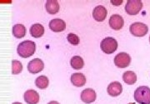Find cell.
Masks as SVG:
<instances>
[{
    "mask_svg": "<svg viewBox=\"0 0 150 104\" xmlns=\"http://www.w3.org/2000/svg\"><path fill=\"white\" fill-rule=\"evenodd\" d=\"M96 93L92 88H86L81 93V100L85 103H92L96 100Z\"/></svg>",
    "mask_w": 150,
    "mask_h": 104,
    "instance_id": "ba28073f",
    "label": "cell"
},
{
    "mask_svg": "<svg viewBox=\"0 0 150 104\" xmlns=\"http://www.w3.org/2000/svg\"><path fill=\"white\" fill-rule=\"evenodd\" d=\"M123 79L125 83L133 85L137 81V75L133 71H127L123 73Z\"/></svg>",
    "mask_w": 150,
    "mask_h": 104,
    "instance_id": "ac0fdd59",
    "label": "cell"
},
{
    "mask_svg": "<svg viewBox=\"0 0 150 104\" xmlns=\"http://www.w3.org/2000/svg\"><path fill=\"white\" fill-rule=\"evenodd\" d=\"M111 3L114 5H121L123 4V1H117V2L116 1H111Z\"/></svg>",
    "mask_w": 150,
    "mask_h": 104,
    "instance_id": "603a6c76",
    "label": "cell"
},
{
    "mask_svg": "<svg viewBox=\"0 0 150 104\" xmlns=\"http://www.w3.org/2000/svg\"><path fill=\"white\" fill-rule=\"evenodd\" d=\"M13 34L16 39L23 38L26 34V28L24 27V25H23L21 23L15 24L13 27Z\"/></svg>",
    "mask_w": 150,
    "mask_h": 104,
    "instance_id": "e0dca14e",
    "label": "cell"
},
{
    "mask_svg": "<svg viewBox=\"0 0 150 104\" xmlns=\"http://www.w3.org/2000/svg\"><path fill=\"white\" fill-rule=\"evenodd\" d=\"M48 104H60V103H58L57 101H51V102H49Z\"/></svg>",
    "mask_w": 150,
    "mask_h": 104,
    "instance_id": "cb8c5ba5",
    "label": "cell"
},
{
    "mask_svg": "<svg viewBox=\"0 0 150 104\" xmlns=\"http://www.w3.org/2000/svg\"><path fill=\"white\" fill-rule=\"evenodd\" d=\"M44 68V63L41 59L39 58H34L33 60H31L28 64V70L29 72L36 74L39 72L43 71Z\"/></svg>",
    "mask_w": 150,
    "mask_h": 104,
    "instance_id": "52a82bcc",
    "label": "cell"
},
{
    "mask_svg": "<svg viewBox=\"0 0 150 104\" xmlns=\"http://www.w3.org/2000/svg\"><path fill=\"white\" fill-rule=\"evenodd\" d=\"M130 33L135 37H144L149 32L148 26L143 22H134L130 25L129 27Z\"/></svg>",
    "mask_w": 150,
    "mask_h": 104,
    "instance_id": "277c9868",
    "label": "cell"
},
{
    "mask_svg": "<svg viewBox=\"0 0 150 104\" xmlns=\"http://www.w3.org/2000/svg\"><path fill=\"white\" fill-rule=\"evenodd\" d=\"M68 41L72 45H78L79 44V38L78 37V35H76L74 33H69L67 37Z\"/></svg>",
    "mask_w": 150,
    "mask_h": 104,
    "instance_id": "7402d4cb",
    "label": "cell"
},
{
    "mask_svg": "<svg viewBox=\"0 0 150 104\" xmlns=\"http://www.w3.org/2000/svg\"><path fill=\"white\" fill-rule=\"evenodd\" d=\"M123 18L118 14H113L109 18V25L113 30H120L123 27Z\"/></svg>",
    "mask_w": 150,
    "mask_h": 104,
    "instance_id": "7c38bea8",
    "label": "cell"
},
{
    "mask_svg": "<svg viewBox=\"0 0 150 104\" xmlns=\"http://www.w3.org/2000/svg\"><path fill=\"white\" fill-rule=\"evenodd\" d=\"M23 98L28 104H37L39 102V94L33 89L27 90L24 93Z\"/></svg>",
    "mask_w": 150,
    "mask_h": 104,
    "instance_id": "9c48e42d",
    "label": "cell"
},
{
    "mask_svg": "<svg viewBox=\"0 0 150 104\" xmlns=\"http://www.w3.org/2000/svg\"><path fill=\"white\" fill-rule=\"evenodd\" d=\"M131 63V57L127 53H120L114 58V63L118 67L125 68Z\"/></svg>",
    "mask_w": 150,
    "mask_h": 104,
    "instance_id": "8992f818",
    "label": "cell"
},
{
    "mask_svg": "<svg viewBox=\"0 0 150 104\" xmlns=\"http://www.w3.org/2000/svg\"><path fill=\"white\" fill-rule=\"evenodd\" d=\"M107 13L108 11L105 8V7L102 5H98L93 9V18L98 22H103L106 18Z\"/></svg>",
    "mask_w": 150,
    "mask_h": 104,
    "instance_id": "8fae6325",
    "label": "cell"
},
{
    "mask_svg": "<svg viewBox=\"0 0 150 104\" xmlns=\"http://www.w3.org/2000/svg\"><path fill=\"white\" fill-rule=\"evenodd\" d=\"M43 33H44V27L40 23H35L30 27V34L32 37L35 39H38L42 37Z\"/></svg>",
    "mask_w": 150,
    "mask_h": 104,
    "instance_id": "9a60e30c",
    "label": "cell"
},
{
    "mask_svg": "<svg viewBox=\"0 0 150 104\" xmlns=\"http://www.w3.org/2000/svg\"><path fill=\"white\" fill-rule=\"evenodd\" d=\"M134 99L140 104H150V88L147 86L139 87L134 92Z\"/></svg>",
    "mask_w": 150,
    "mask_h": 104,
    "instance_id": "7a4b0ae2",
    "label": "cell"
},
{
    "mask_svg": "<svg viewBox=\"0 0 150 104\" xmlns=\"http://www.w3.org/2000/svg\"><path fill=\"white\" fill-rule=\"evenodd\" d=\"M48 78L45 76H40V77H38L35 80V84L38 88H40V89H45V88H48Z\"/></svg>",
    "mask_w": 150,
    "mask_h": 104,
    "instance_id": "ffe728a7",
    "label": "cell"
},
{
    "mask_svg": "<svg viewBox=\"0 0 150 104\" xmlns=\"http://www.w3.org/2000/svg\"><path fill=\"white\" fill-rule=\"evenodd\" d=\"M46 10L50 14H55L59 11V4L55 0H48L45 4Z\"/></svg>",
    "mask_w": 150,
    "mask_h": 104,
    "instance_id": "2e32d148",
    "label": "cell"
},
{
    "mask_svg": "<svg viewBox=\"0 0 150 104\" xmlns=\"http://www.w3.org/2000/svg\"><path fill=\"white\" fill-rule=\"evenodd\" d=\"M49 27L54 32H63L66 28V23L60 18H55L50 21Z\"/></svg>",
    "mask_w": 150,
    "mask_h": 104,
    "instance_id": "4fadbf2b",
    "label": "cell"
},
{
    "mask_svg": "<svg viewBox=\"0 0 150 104\" xmlns=\"http://www.w3.org/2000/svg\"><path fill=\"white\" fill-rule=\"evenodd\" d=\"M13 104H22L21 103H13Z\"/></svg>",
    "mask_w": 150,
    "mask_h": 104,
    "instance_id": "d4e9b609",
    "label": "cell"
},
{
    "mask_svg": "<svg viewBox=\"0 0 150 104\" xmlns=\"http://www.w3.org/2000/svg\"><path fill=\"white\" fill-rule=\"evenodd\" d=\"M149 42H150V37H149Z\"/></svg>",
    "mask_w": 150,
    "mask_h": 104,
    "instance_id": "484cf974",
    "label": "cell"
},
{
    "mask_svg": "<svg viewBox=\"0 0 150 104\" xmlns=\"http://www.w3.org/2000/svg\"><path fill=\"white\" fill-rule=\"evenodd\" d=\"M23 71V64L21 62L18 60L12 61V73L17 75Z\"/></svg>",
    "mask_w": 150,
    "mask_h": 104,
    "instance_id": "44dd1931",
    "label": "cell"
},
{
    "mask_svg": "<svg viewBox=\"0 0 150 104\" xmlns=\"http://www.w3.org/2000/svg\"><path fill=\"white\" fill-rule=\"evenodd\" d=\"M71 82L73 83V85H74L75 87L80 88V87H83L85 85L86 77L83 73L76 72L71 76Z\"/></svg>",
    "mask_w": 150,
    "mask_h": 104,
    "instance_id": "5bb4252c",
    "label": "cell"
},
{
    "mask_svg": "<svg viewBox=\"0 0 150 104\" xmlns=\"http://www.w3.org/2000/svg\"><path fill=\"white\" fill-rule=\"evenodd\" d=\"M70 64L74 69L79 70L81 68H83V67L84 65V62H83V59L79 56H74L71 58Z\"/></svg>",
    "mask_w": 150,
    "mask_h": 104,
    "instance_id": "d6986e66",
    "label": "cell"
},
{
    "mask_svg": "<svg viewBox=\"0 0 150 104\" xmlns=\"http://www.w3.org/2000/svg\"><path fill=\"white\" fill-rule=\"evenodd\" d=\"M107 92L108 95L112 97H117L119 96L123 92V86L119 82H112L108 85Z\"/></svg>",
    "mask_w": 150,
    "mask_h": 104,
    "instance_id": "30bf717a",
    "label": "cell"
},
{
    "mask_svg": "<svg viewBox=\"0 0 150 104\" xmlns=\"http://www.w3.org/2000/svg\"><path fill=\"white\" fill-rule=\"evenodd\" d=\"M118 48V42L113 38H106L101 42V49L107 54H112Z\"/></svg>",
    "mask_w": 150,
    "mask_h": 104,
    "instance_id": "3957f363",
    "label": "cell"
},
{
    "mask_svg": "<svg viewBox=\"0 0 150 104\" xmlns=\"http://www.w3.org/2000/svg\"><path fill=\"white\" fill-rule=\"evenodd\" d=\"M36 44L34 42L30 40H25L18 44L17 48L18 54L23 58H27L31 57L35 53Z\"/></svg>",
    "mask_w": 150,
    "mask_h": 104,
    "instance_id": "6da1fadb",
    "label": "cell"
},
{
    "mask_svg": "<svg viewBox=\"0 0 150 104\" xmlns=\"http://www.w3.org/2000/svg\"><path fill=\"white\" fill-rule=\"evenodd\" d=\"M143 8V3L139 0H129L125 5V11L129 15L138 14Z\"/></svg>",
    "mask_w": 150,
    "mask_h": 104,
    "instance_id": "5b68a950",
    "label": "cell"
}]
</instances>
